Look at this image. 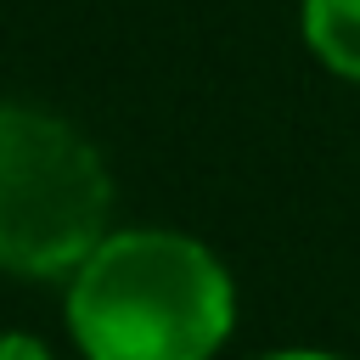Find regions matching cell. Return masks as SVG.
<instances>
[{"label": "cell", "mask_w": 360, "mask_h": 360, "mask_svg": "<svg viewBox=\"0 0 360 360\" xmlns=\"http://www.w3.org/2000/svg\"><path fill=\"white\" fill-rule=\"evenodd\" d=\"M68 321L90 360H208L231 332V281L186 236L124 231L79 264Z\"/></svg>", "instance_id": "obj_1"}, {"label": "cell", "mask_w": 360, "mask_h": 360, "mask_svg": "<svg viewBox=\"0 0 360 360\" xmlns=\"http://www.w3.org/2000/svg\"><path fill=\"white\" fill-rule=\"evenodd\" d=\"M107 169L51 112L0 107V264L56 276L84 264L107 236Z\"/></svg>", "instance_id": "obj_2"}, {"label": "cell", "mask_w": 360, "mask_h": 360, "mask_svg": "<svg viewBox=\"0 0 360 360\" xmlns=\"http://www.w3.org/2000/svg\"><path fill=\"white\" fill-rule=\"evenodd\" d=\"M304 34L326 68L360 79V0H304Z\"/></svg>", "instance_id": "obj_3"}, {"label": "cell", "mask_w": 360, "mask_h": 360, "mask_svg": "<svg viewBox=\"0 0 360 360\" xmlns=\"http://www.w3.org/2000/svg\"><path fill=\"white\" fill-rule=\"evenodd\" d=\"M0 360H51V354H45L34 338H17V332H6V338H0Z\"/></svg>", "instance_id": "obj_4"}, {"label": "cell", "mask_w": 360, "mask_h": 360, "mask_svg": "<svg viewBox=\"0 0 360 360\" xmlns=\"http://www.w3.org/2000/svg\"><path fill=\"white\" fill-rule=\"evenodd\" d=\"M270 360H326V354H270Z\"/></svg>", "instance_id": "obj_5"}]
</instances>
